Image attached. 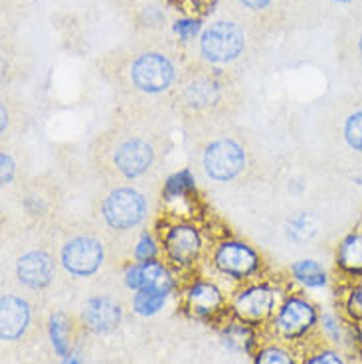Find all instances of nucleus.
<instances>
[{
    "label": "nucleus",
    "instance_id": "29",
    "mask_svg": "<svg viewBox=\"0 0 362 364\" xmlns=\"http://www.w3.org/2000/svg\"><path fill=\"white\" fill-rule=\"evenodd\" d=\"M64 364H80V358L75 355H70V356H65V363Z\"/></svg>",
    "mask_w": 362,
    "mask_h": 364
},
{
    "label": "nucleus",
    "instance_id": "17",
    "mask_svg": "<svg viewBox=\"0 0 362 364\" xmlns=\"http://www.w3.org/2000/svg\"><path fill=\"white\" fill-rule=\"evenodd\" d=\"M293 277L309 289H321L329 283V273L317 259H301L291 267Z\"/></svg>",
    "mask_w": 362,
    "mask_h": 364
},
{
    "label": "nucleus",
    "instance_id": "4",
    "mask_svg": "<svg viewBox=\"0 0 362 364\" xmlns=\"http://www.w3.org/2000/svg\"><path fill=\"white\" fill-rule=\"evenodd\" d=\"M131 80L137 87L147 93H161L171 87L174 80V65L163 54L149 52L137 58L131 65Z\"/></svg>",
    "mask_w": 362,
    "mask_h": 364
},
{
    "label": "nucleus",
    "instance_id": "20",
    "mask_svg": "<svg viewBox=\"0 0 362 364\" xmlns=\"http://www.w3.org/2000/svg\"><path fill=\"white\" fill-rule=\"evenodd\" d=\"M343 136L351 151H354L356 155H362V109L353 111L344 119Z\"/></svg>",
    "mask_w": 362,
    "mask_h": 364
},
{
    "label": "nucleus",
    "instance_id": "5",
    "mask_svg": "<svg viewBox=\"0 0 362 364\" xmlns=\"http://www.w3.org/2000/svg\"><path fill=\"white\" fill-rule=\"evenodd\" d=\"M147 212L145 198L133 188H117L107 196L103 204V214L111 228L127 230L137 226Z\"/></svg>",
    "mask_w": 362,
    "mask_h": 364
},
{
    "label": "nucleus",
    "instance_id": "2",
    "mask_svg": "<svg viewBox=\"0 0 362 364\" xmlns=\"http://www.w3.org/2000/svg\"><path fill=\"white\" fill-rule=\"evenodd\" d=\"M319 317L317 307L303 297H291L285 301L277 317H275V331L285 341H297L307 337L313 328L317 327Z\"/></svg>",
    "mask_w": 362,
    "mask_h": 364
},
{
    "label": "nucleus",
    "instance_id": "22",
    "mask_svg": "<svg viewBox=\"0 0 362 364\" xmlns=\"http://www.w3.org/2000/svg\"><path fill=\"white\" fill-rule=\"evenodd\" d=\"M315 236V220L311 214L303 212V214H297L295 218L291 220L289 224V237L297 244H303L311 237Z\"/></svg>",
    "mask_w": 362,
    "mask_h": 364
},
{
    "label": "nucleus",
    "instance_id": "16",
    "mask_svg": "<svg viewBox=\"0 0 362 364\" xmlns=\"http://www.w3.org/2000/svg\"><path fill=\"white\" fill-rule=\"evenodd\" d=\"M186 303L196 317L204 318L214 315L222 307V295L212 283H194L186 291Z\"/></svg>",
    "mask_w": 362,
    "mask_h": 364
},
{
    "label": "nucleus",
    "instance_id": "30",
    "mask_svg": "<svg viewBox=\"0 0 362 364\" xmlns=\"http://www.w3.org/2000/svg\"><path fill=\"white\" fill-rule=\"evenodd\" d=\"M333 2H339V4H351L354 0H333Z\"/></svg>",
    "mask_w": 362,
    "mask_h": 364
},
{
    "label": "nucleus",
    "instance_id": "6",
    "mask_svg": "<svg viewBox=\"0 0 362 364\" xmlns=\"http://www.w3.org/2000/svg\"><path fill=\"white\" fill-rule=\"evenodd\" d=\"M64 267L73 275H91L103 262V246L93 237H73L62 250Z\"/></svg>",
    "mask_w": 362,
    "mask_h": 364
},
{
    "label": "nucleus",
    "instance_id": "3",
    "mask_svg": "<svg viewBox=\"0 0 362 364\" xmlns=\"http://www.w3.org/2000/svg\"><path fill=\"white\" fill-rule=\"evenodd\" d=\"M204 171L210 178L218 182H228L244 171L245 155L242 146L230 139H218L210 143L202 156Z\"/></svg>",
    "mask_w": 362,
    "mask_h": 364
},
{
    "label": "nucleus",
    "instance_id": "11",
    "mask_svg": "<svg viewBox=\"0 0 362 364\" xmlns=\"http://www.w3.org/2000/svg\"><path fill=\"white\" fill-rule=\"evenodd\" d=\"M125 283L129 289H156L169 295L172 289V279L169 272L164 269L163 265L156 262H145V264H137L133 267H129L125 273Z\"/></svg>",
    "mask_w": 362,
    "mask_h": 364
},
{
    "label": "nucleus",
    "instance_id": "19",
    "mask_svg": "<svg viewBox=\"0 0 362 364\" xmlns=\"http://www.w3.org/2000/svg\"><path fill=\"white\" fill-rule=\"evenodd\" d=\"M164 301H166V293L156 291V289H141L133 297V309L143 317H151L161 311Z\"/></svg>",
    "mask_w": 362,
    "mask_h": 364
},
{
    "label": "nucleus",
    "instance_id": "23",
    "mask_svg": "<svg viewBox=\"0 0 362 364\" xmlns=\"http://www.w3.org/2000/svg\"><path fill=\"white\" fill-rule=\"evenodd\" d=\"M255 364H295V358L281 346H265L255 356Z\"/></svg>",
    "mask_w": 362,
    "mask_h": 364
},
{
    "label": "nucleus",
    "instance_id": "10",
    "mask_svg": "<svg viewBox=\"0 0 362 364\" xmlns=\"http://www.w3.org/2000/svg\"><path fill=\"white\" fill-rule=\"evenodd\" d=\"M164 247L174 264H194L200 254L198 232L192 226H174L164 237Z\"/></svg>",
    "mask_w": 362,
    "mask_h": 364
},
{
    "label": "nucleus",
    "instance_id": "7",
    "mask_svg": "<svg viewBox=\"0 0 362 364\" xmlns=\"http://www.w3.org/2000/svg\"><path fill=\"white\" fill-rule=\"evenodd\" d=\"M216 267L222 273H226L234 279H245L250 275H254L260 267V257L254 250L240 242H228L218 247Z\"/></svg>",
    "mask_w": 362,
    "mask_h": 364
},
{
    "label": "nucleus",
    "instance_id": "9",
    "mask_svg": "<svg viewBox=\"0 0 362 364\" xmlns=\"http://www.w3.org/2000/svg\"><path fill=\"white\" fill-rule=\"evenodd\" d=\"M115 166L129 178L141 176L153 164V149L143 139H127L115 151Z\"/></svg>",
    "mask_w": 362,
    "mask_h": 364
},
{
    "label": "nucleus",
    "instance_id": "14",
    "mask_svg": "<svg viewBox=\"0 0 362 364\" xmlns=\"http://www.w3.org/2000/svg\"><path fill=\"white\" fill-rule=\"evenodd\" d=\"M335 265L348 279L362 277V226L354 228L339 242L335 252Z\"/></svg>",
    "mask_w": 362,
    "mask_h": 364
},
{
    "label": "nucleus",
    "instance_id": "15",
    "mask_svg": "<svg viewBox=\"0 0 362 364\" xmlns=\"http://www.w3.org/2000/svg\"><path fill=\"white\" fill-rule=\"evenodd\" d=\"M30 325V307L16 295L2 297V338L16 341L26 333Z\"/></svg>",
    "mask_w": 362,
    "mask_h": 364
},
{
    "label": "nucleus",
    "instance_id": "13",
    "mask_svg": "<svg viewBox=\"0 0 362 364\" xmlns=\"http://www.w3.org/2000/svg\"><path fill=\"white\" fill-rule=\"evenodd\" d=\"M83 325L90 328L91 333H109L117 328L121 323V307L107 297H97L85 303L82 313Z\"/></svg>",
    "mask_w": 362,
    "mask_h": 364
},
{
    "label": "nucleus",
    "instance_id": "21",
    "mask_svg": "<svg viewBox=\"0 0 362 364\" xmlns=\"http://www.w3.org/2000/svg\"><path fill=\"white\" fill-rule=\"evenodd\" d=\"M344 317L354 325H362V283H354L348 287L343 301Z\"/></svg>",
    "mask_w": 362,
    "mask_h": 364
},
{
    "label": "nucleus",
    "instance_id": "28",
    "mask_svg": "<svg viewBox=\"0 0 362 364\" xmlns=\"http://www.w3.org/2000/svg\"><path fill=\"white\" fill-rule=\"evenodd\" d=\"M244 6H247V9H252V10H262L265 9L272 0H240Z\"/></svg>",
    "mask_w": 362,
    "mask_h": 364
},
{
    "label": "nucleus",
    "instance_id": "1",
    "mask_svg": "<svg viewBox=\"0 0 362 364\" xmlns=\"http://www.w3.org/2000/svg\"><path fill=\"white\" fill-rule=\"evenodd\" d=\"M202 55L212 64H228L244 50V32L234 22H214L200 38Z\"/></svg>",
    "mask_w": 362,
    "mask_h": 364
},
{
    "label": "nucleus",
    "instance_id": "24",
    "mask_svg": "<svg viewBox=\"0 0 362 364\" xmlns=\"http://www.w3.org/2000/svg\"><path fill=\"white\" fill-rule=\"evenodd\" d=\"M303 364H348V358L339 348L325 346V348H319L317 353L309 355Z\"/></svg>",
    "mask_w": 362,
    "mask_h": 364
},
{
    "label": "nucleus",
    "instance_id": "18",
    "mask_svg": "<svg viewBox=\"0 0 362 364\" xmlns=\"http://www.w3.org/2000/svg\"><path fill=\"white\" fill-rule=\"evenodd\" d=\"M50 338L58 355H72V323L64 313H55L50 317Z\"/></svg>",
    "mask_w": 362,
    "mask_h": 364
},
{
    "label": "nucleus",
    "instance_id": "27",
    "mask_svg": "<svg viewBox=\"0 0 362 364\" xmlns=\"http://www.w3.org/2000/svg\"><path fill=\"white\" fill-rule=\"evenodd\" d=\"M12 174H14V163H12V159L10 155H2V182L4 184H9L12 181Z\"/></svg>",
    "mask_w": 362,
    "mask_h": 364
},
{
    "label": "nucleus",
    "instance_id": "31",
    "mask_svg": "<svg viewBox=\"0 0 362 364\" xmlns=\"http://www.w3.org/2000/svg\"><path fill=\"white\" fill-rule=\"evenodd\" d=\"M358 54H361V58H362V36L358 38Z\"/></svg>",
    "mask_w": 362,
    "mask_h": 364
},
{
    "label": "nucleus",
    "instance_id": "26",
    "mask_svg": "<svg viewBox=\"0 0 362 364\" xmlns=\"http://www.w3.org/2000/svg\"><path fill=\"white\" fill-rule=\"evenodd\" d=\"M174 30H176V34L181 38H184V40H191V38H194L196 34H198L200 30V22L198 20H179L176 24H174Z\"/></svg>",
    "mask_w": 362,
    "mask_h": 364
},
{
    "label": "nucleus",
    "instance_id": "8",
    "mask_svg": "<svg viewBox=\"0 0 362 364\" xmlns=\"http://www.w3.org/2000/svg\"><path fill=\"white\" fill-rule=\"evenodd\" d=\"M234 313L242 325H262L273 313V293L263 285L245 289L235 297Z\"/></svg>",
    "mask_w": 362,
    "mask_h": 364
},
{
    "label": "nucleus",
    "instance_id": "12",
    "mask_svg": "<svg viewBox=\"0 0 362 364\" xmlns=\"http://www.w3.org/2000/svg\"><path fill=\"white\" fill-rule=\"evenodd\" d=\"M18 279L32 289H42L54 277V262L44 252H28L16 264Z\"/></svg>",
    "mask_w": 362,
    "mask_h": 364
},
{
    "label": "nucleus",
    "instance_id": "25",
    "mask_svg": "<svg viewBox=\"0 0 362 364\" xmlns=\"http://www.w3.org/2000/svg\"><path fill=\"white\" fill-rule=\"evenodd\" d=\"M154 255H156V246H154V242L149 236L141 237V242H139V246L135 250V257L141 262V264H145V262H154Z\"/></svg>",
    "mask_w": 362,
    "mask_h": 364
}]
</instances>
